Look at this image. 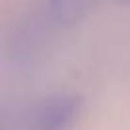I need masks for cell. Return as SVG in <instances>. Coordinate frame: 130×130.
Returning a JSON list of instances; mask_svg holds the SVG:
<instances>
[{
  "label": "cell",
  "mask_w": 130,
  "mask_h": 130,
  "mask_svg": "<svg viewBox=\"0 0 130 130\" xmlns=\"http://www.w3.org/2000/svg\"><path fill=\"white\" fill-rule=\"evenodd\" d=\"M82 113V98L73 92H57L31 107L27 130H71Z\"/></svg>",
  "instance_id": "cell-1"
},
{
  "label": "cell",
  "mask_w": 130,
  "mask_h": 130,
  "mask_svg": "<svg viewBox=\"0 0 130 130\" xmlns=\"http://www.w3.org/2000/svg\"><path fill=\"white\" fill-rule=\"evenodd\" d=\"M102 0H46L48 13L57 25L73 27L88 17L92 8Z\"/></svg>",
  "instance_id": "cell-2"
},
{
  "label": "cell",
  "mask_w": 130,
  "mask_h": 130,
  "mask_svg": "<svg viewBox=\"0 0 130 130\" xmlns=\"http://www.w3.org/2000/svg\"><path fill=\"white\" fill-rule=\"evenodd\" d=\"M111 2H119V4H128L130 6V0H111Z\"/></svg>",
  "instance_id": "cell-3"
}]
</instances>
